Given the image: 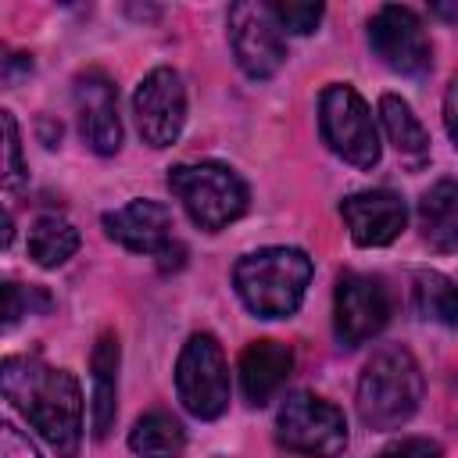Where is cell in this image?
Masks as SVG:
<instances>
[{
  "label": "cell",
  "instance_id": "7c38bea8",
  "mask_svg": "<svg viewBox=\"0 0 458 458\" xmlns=\"http://www.w3.org/2000/svg\"><path fill=\"white\" fill-rule=\"evenodd\" d=\"M72 100H75V118H79V136L82 143L107 157L118 154L122 147V118H118V89L104 68H86L72 82Z\"/></svg>",
  "mask_w": 458,
  "mask_h": 458
},
{
  "label": "cell",
  "instance_id": "30bf717a",
  "mask_svg": "<svg viewBox=\"0 0 458 458\" xmlns=\"http://www.w3.org/2000/svg\"><path fill=\"white\" fill-rule=\"evenodd\" d=\"M132 118L140 129V140L154 150H165L179 140L186 125V86L182 75L168 64L150 68L136 93H132Z\"/></svg>",
  "mask_w": 458,
  "mask_h": 458
},
{
  "label": "cell",
  "instance_id": "6da1fadb",
  "mask_svg": "<svg viewBox=\"0 0 458 458\" xmlns=\"http://www.w3.org/2000/svg\"><path fill=\"white\" fill-rule=\"evenodd\" d=\"M0 390L61 458L79 454L82 390L68 369H54L39 358H7L0 365Z\"/></svg>",
  "mask_w": 458,
  "mask_h": 458
},
{
  "label": "cell",
  "instance_id": "9a60e30c",
  "mask_svg": "<svg viewBox=\"0 0 458 458\" xmlns=\"http://www.w3.org/2000/svg\"><path fill=\"white\" fill-rule=\"evenodd\" d=\"M293 372V351L279 340H254L243 347L240 354V390L247 397V404L261 408L268 404L290 379Z\"/></svg>",
  "mask_w": 458,
  "mask_h": 458
},
{
  "label": "cell",
  "instance_id": "7a4b0ae2",
  "mask_svg": "<svg viewBox=\"0 0 458 458\" xmlns=\"http://www.w3.org/2000/svg\"><path fill=\"white\" fill-rule=\"evenodd\" d=\"M315 265L301 247H258L233 265V286L258 318H290L311 286Z\"/></svg>",
  "mask_w": 458,
  "mask_h": 458
},
{
  "label": "cell",
  "instance_id": "52a82bcc",
  "mask_svg": "<svg viewBox=\"0 0 458 458\" xmlns=\"http://www.w3.org/2000/svg\"><path fill=\"white\" fill-rule=\"evenodd\" d=\"M276 440L290 454L340 458L347 451V419L333 401L308 394V390H297L279 404Z\"/></svg>",
  "mask_w": 458,
  "mask_h": 458
},
{
  "label": "cell",
  "instance_id": "5b68a950",
  "mask_svg": "<svg viewBox=\"0 0 458 458\" xmlns=\"http://www.w3.org/2000/svg\"><path fill=\"white\" fill-rule=\"evenodd\" d=\"M318 132L326 147L354 168L379 165V129L365 104V97L347 82H329L318 93Z\"/></svg>",
  "mask_w": 458,
  "mask_h": 458
},
{
  "label": "cell",
  "instance_id": "4316f807",
  "mask_svg": "<svg viewBox=\"0 0 458 458\" xmlns=\"http://www.w3.org/2000/svg\"><path fill=\"white\" fill-rule=\"evenodd\" d=\"M444 129H447V140L458 154V72L451 75V82L444 89Z\"/></svg>",
  "mask_w": 458,
  "mask_h": 458
},
{
  "label": "cell",
  "instance_id": "d6986e66",
  "mask_svg": "<svg viewBox=\"0 0 458 458\" xmlns=\"http://www.w3.org/2000/svg\"><path fill=\"white\" fill-rule=\"evenodd\" d=\"M411 308L422 322L454 329L458 326V283L437 268H422L411 276Z\"/></svg>",
  "mask_w": 458,
  "mask_h": 458
},
{
  "label": "cell",
  "instance_id": "e0dca14e",
  "mask_svg": "<svg viewBox=\"0 0 458 458\" xmlns=\"http://www.w3.org/2000/svg\"><path fill=\"white\" fill-rule=\"evenodd\" d=\"M419 233L433 250H458V179H440L419 197Z\"/></svg>",
  "mask_w": 458,
  "mask_h": 458
},
{
  "label": "cell",
  "instance_id": "ffe728a7",
  "mask_svg": "<svg viewBox=\"0 0 458 458\" xmlns=\"http://www.w3.org/2000/svg\"><path fill=\"white\" fill-rule=\"evenodd\" d=\"M129 451L136 458H182L186 429L168 411H147L129 429Z\"/></svg>",
  "mask_w": 458,
  "mask_h": 458
},
{
  "label": "cell",
  "instance_id": "7402d4cb",
  "mask_svg": "<svg viewBox=\"0 0 458 458\" xmlns=\"http://www.w3.org/2000/svg\"><path fill=\"white\" fill-rule=\"evenodd\" d=\"M279 29L290 32V36H311L326 14L322 4H304V0H279V4H268Z\"/></svg>",
  "mask_w": 458,
  "mask_h": 458
},
{
  "label": "cell",
  "instance_id": "5bb4252c",
  "mask_svg": "<svg viewBox=\"0 0 458 458\" xmlns=\"http://www.w3.org/2000/svg\"><path fill=\"white\" fill-rule=\"evenodd\" d=\"M100 225L114 243H122L132 254H161L175 243L172 211L161 200H147V197H136L114 211H104Z\"/></svg>",
  "mask_w": 458,
  "mask_h": 458
},
{
  "label": "cell",
  "instance_id": "8fae6325",
  "mask_svg": "<svg viewBox=\"0 0 458 458\" xmlns=\"http://www.w3.org/2000/svg\"><path fill=\"white\" fill-rule=\"evenodd\" d=\"M390 322V293L383 279L365 272H344L333 293V333L340 347H361Z\"/></svg>",
  "mask_w": 458,
  "mask_h": 458
},
{
  "label": "cell",
  "instance_id": "cb8c5ba5",
  "mask_svg": "<svg viewBox=\"0 0 458 458\" xmlns=\"http://www.w3.org/2000/svg\"><path fill=\"white\" fill-rule=\"evenodd\" d=\"M379 458H444L440 444L429 437H401L379 451Z\"/></svg>",
  "mask_w": 458,
  "mask_h": 458
},
{
  "label": "cell",
  "instance_id": "277c9868",
  "mask_svg": "<svg viewBox=\"0 0 458 458\" xmlns=\"http://www.w3.org/2000/svg\"><path fill=\"white\" fill-rule=\"evenodd\" d=\"M168 190L186 208L190 222L204 233H218L243 218L250 204V190L236 168L222 161H182L168 168Z\"/></svg>",
  "mask_w": 458,
  "mask_h": 458
},
{
  "label": "cell",
  "instance_id": "44dd1931",
  "mask_svg": "<svg viewBox=\"0 0 458 458\" xmlns=\"http://www.w3.org/2000/svg\"><path fill=\"white\" fill-rule=\"evenodd\" d=\"M79 250V229L61 215H39L29 229V258L39 268H57Z\"/></svg>",
  "mask_w": 458,
  "mask_h": 458
},
{
  "label": "cell",
  "instance_id": "ba28073f",
  "mask_svg": "<svg viewBox=\"0 0 458 458\" xmlns=\"http://www.w3.org/2000/svg\"><path fill=\"white\" fill-rule=\"evenodd\" d=\"M225 29H229V50H233V61L240 64V72L254 82H265L272 79L283 61H286V36L272 14L268 4H258V0H240L229 7V18H225Z\"/></svg>",
  "mask_w": 458,
  "mask_h": 458
},
{
  "label": "cell",
  "instance_id": "83f0119b",
  "mask_svg": "<svg viewBox=\"0 0 458 458\" xmlns=\"http://www.w3.org/2000/svg\"><path fill=\"white\" fill-rule=\"evenodd\" d=\"M29 72H32V57L29 54H7L4 57V82L7 86H18V79L29 75Z\"/></svg>",
  "mask_w": 458,
  "mask_h": 458
},
{
  "label": "cell",
  "instance_id": "8992f818",
  "mask_svg": "<svg viewBox=\"0 0 458 458\" xmlns=\"http://www.w3.org/2000/svg\"><path fill=\"white\" fill-rule=\"evenodd\" d=\"M175 394H179L182 408L200 422L225 415L229 365H225V354H222V344L215 340V333L197 329L186 336V344L175 358Z\"/></svg>",
  "mask_w": 458,
  "mask_h": 458
},
{
  "label": "cell",
  "instance_id": "3957f363",
  "mask_svg": "<svg viewBox=\"0 0 458 458\" xmlns=\"http://www.w3.org/2000/svg\"><path fill=\"white\" fill-rule=\"evenodd\" d=\"M422 369L401 344L379 347L358 379V415L369 429H397L422 404Z\"/></svg>",
  "mask_w": 458,
  "mask_h": 458
},
{
  "label": "cell",
  "instance_id": "d4e9b609",
  "mask_svg": "<svg viewBox=\"0 0 458 458\" xmlns=\"http://www.w3.org/2000/svg\"><path fill=\"white\" fill-rule=\"evenodd\" d=\"M32 297H39L36 286H18V283H4V329H11L21 315L32 311Z\"/></svg>",
  "mask_w": 458,
  "mask_h": 458
},
{
  "label": "cell",
  "instance_id": "2e32d148",
  "mask_svg": "<svg viewBox=\"0 0 458 458\" xmlns=\"http://www.w3.org/2000/svg\"><path fill=\"white\" fill-rule=\"evenodd\" d=\"M118 365H122L118 336L104 329L89 351V426L97 440L111 433L118 415Z\"/></svg>",
  "mask_w": 458,
  "mask_h": 458
},
{
  "label": "cell",
  "instance_id": "4fadbf2b",
  "mask_svg": "<svg viewBox=\"0 0 458 458\" xmlns=\"http://www.w3.org/2000/svg\"><path fill=\"white\" fill-rule=\"evenodd\" d=\"M340 218L358 247H386L401 236L408 208L394 190H358L340 200Z\"/></svg>",
  "mask_w": 458,
  "mask_h": 458
},
{
  "label": "cell",
  "instance_id": "9c48e42d",
  "mask_svg": "<svg viewBox=\"0 0 458 458\" xmlns=\"http://www.w3.org/2000/svg\"><path fill=\"white\" fill-rule=\"evenodd\" d=\"M369 47L372 54L397 75H426L433 68V43L422 18L411 7L383 4L369 18Z\"/></svg>",
  "mask_w": 458,
  "mask_h": 458
},
{
  "label": "cell",
  "instance_id": "484cf974",
  "mask_svg": "<svg viewBox=\"0 0 458 458\" xmlns=\"http://www.w3.org/2000/svg\"><path fill=\"white\" fill-rule=\"evenodd\" d=\"M0 458H39V451L14 422H4L0 426Z\"/></svg>",
  "mask_w": 458,
  "mask_h": 458
},
{
  "label": "cell",
  "instance_id": "603a6c76",
  "mask_svg": "<svg viewBox=\"0 0 458 458\" xmlns=\"http://www.w3.org/2000/svg\"><path fill=\"white\" fill-rule=\"evenodd\" d=\"M0 125H4V186L18 190L25 182V157H21V132L11 111H0Z\"/></svg>",
  "mask_w": 458,
  "mask_h": 458
},
{
  "label": "cell",
  "instance_id": "ac0fdd59",
  "mask_svg": "<svg viewBox=\"0 0 458 458\" xmlns=\"http://www.w3.org/2000/svg\"><path fill=\"white\" fill-rule=\"evenodd\" d=\"M379 122H383V132L390 140V147L397 150L401 161L408 165H426L429 157V132L422 129L419 114L411 111V104L397 93H383L379 97Z\"/></svg>",
  "mask_w": 458,
  "mask_h": 458
}]
</instances>
